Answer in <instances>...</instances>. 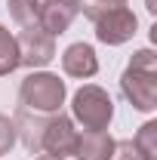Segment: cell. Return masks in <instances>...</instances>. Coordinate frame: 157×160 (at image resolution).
Here are the masks:
<instances>
[{
	"mask_svg": "<svg viewBox=\"0 0 157 160\" xmlns=\"http://www.w3.org/2000/svg\"><path fill=\"white\" fill-rule=\"evenodd\" d=\"M120 92L136 111L151 114L157 108V56L154 49H136L120 74Z\"/></svg>",
	"mask_w": 157,
	"mask_h": 160,
	"instance_id": "6da1fadb",
	"label": "cell"
},
{
	"mask_svg": "<svg viewBox=\"0 0 157 160\" xmlns=\"http://www.w3.org/2000/svg\"><path fill=\"white\" fill-rule=\"evenodd\" d=\"M65 99H68L65 80L49 71H31L19 86V105L34 114H59Z\"/></svg>",
	"mask_w": 157,
	"mask_h": 160,
	"instance_id": "7a4b0ae2",
	"label": "cell"
},
{
	"mask_svg": "<svg viewBox=\"0 0 157 160\" xmlns=\"http://www.w3.org/2000/svg\"><path fill=\"white\" fill-rule=\"evenodd\" d=\"M71 120L83 129H108L114 120V99L99 83H83L71 99Z\"/></svg>",
	"mask_w": 157,
	"mask_h": 160,
	"instance_id": "3957f363",
	"label": "cell"
},
{
	"mask_svg": "<svg viewBox=\"0 0 157 160\" xmlns=\"http://www.w3.org/2000/svg\"><path fill=\"white\" fill-rule=\"evenodd\" d=\"M16 43H19V65L31 68V71L46 68L49 62L56 59V37L46 34L40 25H34V28H22L19 37H16Z\"/></svg>",
	"mask_w": 157,
	"mask_h": 160,
	"instance_id": "277c9868",
	"label": "cell"
},
{
	"mask_svg": "<svg viewBox=\"0 0 157 160\" xmlns=\"http://www.w3.org/2000/svg\"><path fill=\"white\" fill-rule=\"evenodd\" d=\"M93 25H96V40L99 43H105V46H123V43H129L136 37L139 19H136V12L129 6H123V9L99 16Z\"/></svg>",
	"mask_w": 157,
	"mask_h": 160,
	"instance_id": "5b68a950",
	"label": "cell"
},
{
	"mask_svg": "<svg viewBox=\"0 0 157 160\" xmlns=\"http://www.w3.org/2000/svg\"><path fill=\"white\" fill-rule=\"evenodd\" d=\"M74 145H77V129H74V120L65 117V114H49L46 126H43V139H40V151L43 154H53V157H71L74 154Z\"/></svg>",
	"mask_w": 157,
	"mask_h": 160,
	"instance_id": "8992f818",
	"label": "cell"
},
{
	"mask_svg": "<svg viewBox=\"0 0 157 160\" xmlns=\"http://www.w3.org/2000/svg\"><path fill=\"white\" fill-rule=\"evenodd\" d=\"M80 16V0H40L37 25L46 34H65Z\"/></svg>",
	"mask_w": 157,
	"mask_h": 160,
	"instance_id": "52a82bcc",
	"label": "cell"
},
{
	"mask_svg": "<svg viewBox=\"0 0 157 160\" xmlns=\"http://www.w3.org/2000/svg\"><path fill=\"white\" fill-rule=\"evenodd\" d=\"M62 71L68 77H77V80H89L99 74V56L89 43H71L65 52H62Z\"/></svg>",
	"mask_w": 157,
	"mask_h": 160,
	"instance_id": "ba28073f",
	"label": "cell"
},
{
	"mask_svg": "<svg viewBox=\"0 0 157 160\" xmlns=\"http://www.w3.org/2000/svg\"><path fill=\"white\" fill-rule=\"evenodd\" d=\"M46 117L49 114H34L28 108H16V139H22V145L31 151V154H40V139H43V126H46Z\"/></svg>",
	"mask_w": 157,
	"mask_h": 160,
	"instance_id": "9c48e42d",
	"label": "cell"
},
{
	"mask_svg": "<svg viewBox=\"0 0 157 160\" xmlns=\"http://www.w3.org/2000/svg\"><path fill=\"white\" fill-rule=\"evenodd\" d=\"M114 151V139L105 129H83L77 132V145H74V157L77 160H108Z\"/></svg>",
	"mask_w": 157,
	"mask_h": 160,
	"instance_id": "30bf717a",
	"label": "cell"
},
{
	"mask_svg": "<svg viewBox=\"0 0 157 160\" xmlns=\"http://www.w3.org/2000/svg\"><path fill=\"white\" fill-rule=\"evenodd\" d=\"M16 68H19V43H16V34H9L0 25V77H9Z\"/></svg>",
	"mask_w": 157,
	"mask_h": 160,
	"instance_id": "8fae6325",
	"label": "cell"
},
{
	"mask_svg": "<svg viewBox=\"0 0 157 160\" xmlns=\"http://www.w3.org/2000/svg\"><path fill=\"white\" fill-rule=\"evenodd\" d=\"M6 9L19 28H34L40 12V0H6Z\"/></svg>",
	"mask_w": 157,
	"mask_h": 160,
	"instance_id": "7c38bea8",
	"label": "cell"
},
{
	"mask_svg": "<svg viewBox=\"0 0 157 160\" xmlns=\"http://www.w3.org/2000/svg\"><path fill=\"white\" fill-rule=\"evenodd\" d=\"M133 142H136V148L148 160H157V123L154 120H148L145 126H139V132H136Z\"/></svg>",
	"mask_w": 157,
	"mask_h": 160,
	"instance_id": "4fadbf2b",
	"label": "cell"
},
{
	"mask_svg": "<svg viewBox=\"0 0 157 160\" xmlns=\"http://www.w3.org/2000/svg\"><path fill=\"white\" fill-rule=\"evenodd\" d=\"M123 6H126V0H80V12L89 22H96L99 16H105V12L123 9Z\"/></svg>",
	"mask_w": 157,
	"mask_h": 160,
	"instance_id": "5bb4252c",
	"label": "cell"
},
{
	"mask_svg": "<svg viewBox=\"0 0 157 160\" xmlns=\"http://www.w3.org/2000/svg\"><path fill=\"white\" fill-rule=\"evenodd\" d=\"M108 160H148V157L136 148L133 139H120V142H114V151H111Z\"/></svg>",
	"mask_w": 157,
	"mask_h": 160,
	"instance_id": "9a60e30c",
	"label": "cell"
},
{
	"mask_svg": "<svg viewBox=\"0 0 157 160\" xmlns=\"http://www.w3.org/2000/svg\"><path fill=\"white\" fill-rule=\"evenodd\" d=\"M13 145H16V123H13V117L0 114V157L9 154Z\"/></svg>",
	"mask_w": 157,
	"mask_h": 160,
	"instance_id": "2e32d148",
	"label": "cell"
},
{
	"mask_svg": "<svg viewBox=\"0 0 157 160\" xmlns=\"http://www.w3.org/2000/svg\"><path fill=\"white\" fill-rule=\"evenodd\" d=\"M37 160H62V157H53V154H40Z\"/></svg>",
	"mask_w": 157,
	"mask_h": 160,
	"instance_id": "e0dca14e",
	"label": "cell"
}]
</instances>
